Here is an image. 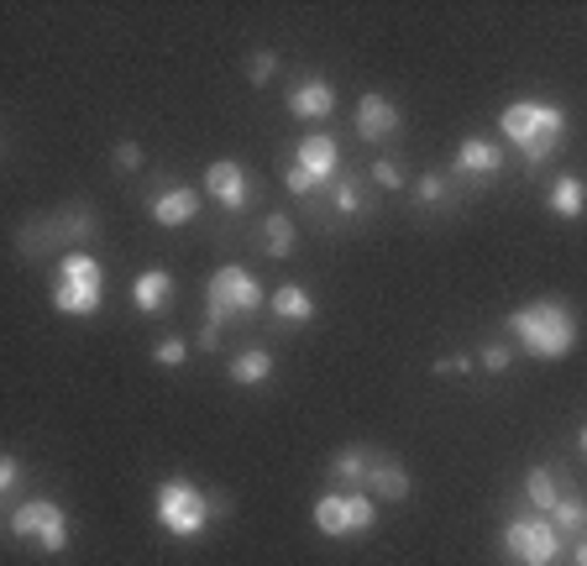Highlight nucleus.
Returning a JSON list of instances; mask_svg holds the SVG:
<instances>
[{"mask_svg":"<svg viewBox=\"0 0 587 566\" xmlns=\"http://www.w3.org/2000/svg\"><path fill=\"white\" fill-rule=\"evenodd\" d=\"M499 126H503V137L520 148L525 168H540L561 148V137H566V111H561L557 100H509Z\"/></svg>","mask_w":587,"mask_h":566,"instance_id":"f257e3e1","label":"nucleus"},{"mask_svg":"<svg viewBox=\"0 0 587 566\" xmlns=\"http://www.w3.org/2000/svg\"><path fill=\"white\" fill-rule=\"evenodd\" d=\"M509 330L520 336L529 357L540 362H561L572 347H577V315L561 304V299H535V304H520L509 315Z\"/></svg>","mask_w":587,"mask_h":566,"instance_id":"f03ea898","label":"nucleus"},{"mask_svg":"<svg viewBox=\"0 0 587 566\" xmlns=\"http://www.w3.org/2000/svg\"><path fill=\"white\" fill-rule=\"evenodd\" d=\"M152 514H158V525H163L174 540H195V536H205L210 530L215 504H210L195 482L168 477V482H158V493H152Z\"/></svg>","mask_w":587,"mask_h":566,"instance_id":"7ed1b4c3","label":"nucleus"},{"mask_svg":"<svg viewBox=\"0 0 587 566\" xmlns=\"http://www.w3.org/2000/svg\"><path fill=\"white\" fill-rule=\"evenodd\" d=\"M100 299H105V268L89 252H68L53 273V310L79 320V315H100Z\"/></svg>","mask_w":587,"mask_h":566,"instance_id":"20e7f679","label":"nucleus"},{"mask_svg":"<svg viewBox=\"0 0 587 566\" xmlns=\"http://www.w3.org/2000/svg\"><path fill=\"white\" fill-rule=\"evenodd\" d=\"M503 556L514 566H557L561 556V530L551 514H520L503 525Z\"/></svg>","mask_w":587,"mask_h":566,"instance_id":"39448f33","label":"nucleus"},{"mask_svg":"<svg viewBox=\"0 0 587 566\" xmlns=\"http://www.w3.org/2000/svg\"><path fill=\"white\" fill-rule=\"evenodd\" d=\"M378 525V508L367 493H325L315 499V530L325 540H357Z\"/></svg>","mask_w":587,"mask_h":566,"instance_id":"423d86ee","label":"nucleus"},{"mask_svg":"<svg viewBox=\"0 0 587 566\" xmlns=\"http://www.w3.org/2000/svg\"><path fill=\"white\" fill-rule=\"evenodd\" d=\"M205 299H210V320H247V315H258V304H263V284L247 268L226 263V268H215Z\"/></svg>","mask_w":587,"mask_h":566,"instance_id":"0eeeda50","label":"nucleus"},{"mask_svg":"<svg viewBox=\"0 0 587 566\" xmlns=\"http://www.w3.org/2000/svg\"><path fill=\"white\" fill-rule=\"evenodd\" d=\"M336 163H341L336 137H325V131H315V137H299V148H294V163H289V174H284V184H289L294 194H315V189L336 174Z\"/></svg>","mask_w":587,"mask_h":566,"instance_id":"6e6552de","label":"nucleus"},{"mask_svg":"<svg viewBox=\"0 0 587 566\" xmlns=\"http://www.w3.org/2000/svg\"><path fill=\"white\" fill-rule=\"evenodd\" d=\"M11 536L16 540H32L37 551H48V556H59L63 545H68V514L59 504H48V499H32L11 514Z\"/></svg>","mask_w":587,"mask_h":566,"instance_id":"1a4fd4ad","label":"nucleus"},{"mask_svg":"<svg viewBox=\"0 0 587 566\" xmlns=\"http://www.w3.org/2000/svg\"><path fill=\"white\" fill-rule=\"evenodd\" d=\"M205 189H210V200L221 210H247V200H252V179H247V168L241 163H232V158H215L205 168Z\"/></svg>","mask_w":587,"mask_h":566,"instance_id":"9d476101","label":"nucleus"},{"mask_svg":"<svg viewBox=\"0 0 587 566\" xmlns=\"http://www.w3.org/2000/svg\"><path fill=\"white\" fill-rule=\"evenodd\" d=\"M399 131V105L383 100V95H362L357 100V137L362 142H388Z\"/></svg>","mask_w":587,"mask_h":566,"instance_id":"9b49d317","label":"nucleus"},{"mask_svg":"<svg viewBox=\"0 0 587 566\" xmlns=\"http://www.w3.org/2000/svg\"><path fill=\"white\" fill-rule=\"evenodd\" d=\"M195 215H200V189H189V184L158 189V200H152V221L158 226H189Z\"/></svg>","mask_w":587,"mask_h":566,"instance_id":"f8f14e48","label":"nucleus"},{"mask_svg":"<svg viewBox=\"0 0 587 566\" xmlns=\"http://www.w3.org/2000/svg\"><path fill=\"white\" fill-rule=\"evenodd\" d=\"M499 168H503V148L488 142V137H467V142L457 148V174H462V179H494Z\"/></svg>","mask_w":587,"mask_h":566,"instance_id":"ddd939ff","label":"nucleus"},{"mask_svg":"<svg viewBox=\"0 0 587 566\" xmlns=\"http://www.w3.org/2000/svg\"><path fill=\"white\" fill-rule=\"evenodd\" d=\"M289 111L299 121H325L336 111V90H330V79H299L289 90Z\"/></svg>","mask_w":587,"mask_h":566,"instance_id":"4468645a","label":"nucleus"},{"mask_svg":"<svg viewBox=\"0 0 587 566\" xmlns=\"http://www.w3.org/2000/svg\"><path fill=\"white\" fill-rule=\"evenodd\" d=\"M168 299H174V273H168V268L137 273V284H132V304H137L142 315H158Z\"/></svg>","mask_w":587,"mask_h":566,"instance_id":"2eb2a0df","label":"nucleus"},{"mask_svg":"<svg viewBox=\"0 0 587 566\" xmlns=\"http://www.w3.org/2000/svg\"><path fill=\"white\" fill-rule=\"evenodd\" d=\"M546 205H551V215H561V221H577L587 210V184L577 179V174H561V179H551Z\"/></svg>","mask_w":587,"mask_h":566,"instance_id":"dca6fc26","label":"nucleus"},{"mask_svg":"<svg viewBox=\"0 0 587 566\" xmlns=\"http://www.w3.org/2000/svg\"><path fill=\"white\" fill-rule=\"evenodd\" d=\"M525 499H529L535 514H557V504H561L557 473H551V467H529V473H525Z\"/></svg>","mask_w":587,"mask_h":566,"instance_id":"f3484780","label":"nucleus"},{"mask_svg":"<svg viewBox=\"0 0 587 566\" xmlns=\"http://www.w3.org/2000/svg\"><path fill=\"white\" fill-rule=\"evenodd\" d=\"M273 315L289 320V326H304V320H315V299H310V289H299V284H284L273 294Z\"/></svg>","mask_w":587,"mask_h":566,"instance_id":"a211bd4d","label":"nucleus"},{"mask_svg":"<svg viewBox=\"0 0 587 566\" xmlns=\"http://www.w3.org/2000/svg\"><path fill=\"white\" fill-rule=\"evenodd\" d=\"M294 241H299V231H294V221L284 215V210H273V215L263 221V252H267V257H278V263H284V257H294Z\"/></svg>","mask_w":587,"mask_h":566,"instance_id":"6ab92c4d","label":"nucleus"},{"mask_svg":"<svg viewBox=\"0 0 587 566\" xmlns=\"http://www.w3.org/2000/svg\"><path fill=\"white\" fill-rule=\"evenodd\" d=\"M373 451H362V446H352V451H341L336 462H330V477L336 482H347V488H367V473H373Z\"/></svg>","mask_w":587,"mask_h":566,"instance_id":"aec40b11","label":"nucleus"},{"mask_svg":"<svg viewBox=\"0 0 587 566\" xmlns=\"http://www.w3.org/2000/svg\"><path fill=\"white\" fill-rule=\"evenodd\" d=\"M267 373H273V357H267L263 347H247V352L232 357V383H241V388L267 383Z\"/></svg>","mask_w":587,"mask_h":566,"instance_id":"412c9836","label":"nucleus"},{"mask_svg":"<svg viewBox=\"0 0 587 566\" xmlns=\"http://www.w3.org/2000/svg\"><path fill=\"white\" fill-rule=\"evenodd\" d=\"M367 488H373V493H383V499H410V473H404L399 462H373Z\"/></svg>","mask_w":587,"mask_h":566,"instance_id":"4be33fe9","label":"nucleus"},{"mask_svg":"<svg viewBox=\"0 0 587 566\" xmlns=\"http://www.w3.org/2000/svg\"><path fill=\"white\" fill-rule=\"evenodd\" d=\"M551 525H557L561 536H577V540H583L587 536V504H583V499H561L557 514H551Z\"/></svg>","mask_w":587,"mask_h":566,"instance_id":"5701e85b","label":"nucleus"},{"mask_svg":"<svg viewBox=\"0 0 587 566\" xmlns=\"http://www.w3.org/2000/svg\"><path fill=\"white\" fill-rule=\"evenodd\" d=\"M59 237H68V241H79V237H95V215L89 210H68L59 226H53Z\"/></svg>","mask_w":587,"mask_h":566,"instance_id":"b1692460","label":"nucleus"},{"mask_svg":"<svg viewBox=\"0 0 587 566\" xmlns=\"http://www.w3.org/2000/svg\"><path fill=\"white\" fill-rule=\"evenodd\" d=\"M362 184L357 179H341V189H336V215H362Z\"/></svg>","mask_w":587,"mask_h":566,"instance_id":"393cba45","label":"nucleus"},{"mask_svg":"<svg viewBox=\"0 0 587 566\" xmlns=\"http://www.w3.org/2000/svg\"><path fill=\"white\" fill-rule=\"evenodd\" d=\"M184 357H189V347H184L178 336H168V341H158V347H152V362H158V367H178Z\"/></svg>","mask_w":587,"mask_h":566,"instance_id":"a878e982","label":"nucleus"},{"mask_svg":"<svg viewBox=\"0 0 587 566\" xmlns=\"http://www.w3.org/2000/svg\"><path fill=\"white\" fill-rule=\"evenodd\" d=\"M477 362H483V367H488V373H509V347H503V341H488V347H483V352H477Z\"/></svg>","mask_w":587,"mask_h":566,"instance_id":"bb28decb","label":"nucleus"},{"mask_svg":"<svg viewBox=\"0 0 587 566\" xmlns=\"http://www.w3.org/2000/svg\"><path fill=\"white\" fill-rule=\"evenodd\" d=\"M273 68H278L273 53H252V59H247V79H252V85H267V79H273Z\"/></svg>","mask_w":587,"mask_h":566,"instance_id":"cd10ccee","label":"nucleus"},{"mask_svg":"<svg viewBox=\"0 0 587 566\" xmlns=\"http://www.w3.org/2000/svg\"><path fill=\"white\" fill-rule=\"evenodd\" d=\"M116 168L121 174H137L142 168V148L137 142H116Z\"/></svg>","mask_w":587,"mask_h":566,"instance_id":"c85d7f7f","label":"nucleus"},{"mask_svg":"<svg viewBox=\"0 0 587 566\" xmlns=\"http://www.w3.org/2000/svg\"><path fill=\"white\" fill-rule=\"evenodd\" d=\"M373 184H383V189H399V184H404V168L383 158V163H373Z\"/></svg>","mask_w":587,"mask_h":566,"instance_id":"c756f323","label":"nucleus"},{"mask_svg":"<svg viewBox=\"0 0 587 566\" xmlns=\"http://www.w3.org/2000/svg\"><path fill=\"white\" fill-rule=\"evenodd\" d=\"M446 200V179L430 174V179H420V205H440Z\"/></svg>","mask_w":587,"mask_h":566,"instance_id":"7c9ffc66","label":"nucleus"},{"mask_svg":"<svg viewBox=\"0 0 587 566\" xmlns=\"http://www.w3.org/2000/svg\"><path fill=\"white\" fill-rule=\"evenodd\" d=\"M22 482V462L16 456H0V493H11Z\"/></svg>","mask_w":587,"mask_h":566,"instance_id":"2f4dec72","label":"nucleus"},{"mask_svg":"<svg viewBox=\"0 0 587 566\" xmlns=\"http://www.w3.org/2000/svg\"><path fill=\"white\" fill-rule=\"evenodd\" d=\"M195 347H200V352H215V347H221V320H205V330L195 336Z\"/></svg>","mask_w":587,"mask_h":566,"instance_id":"473e14b6","label":"nucleus"},{"mask_svg":"<svg viewBox=\"0 0 587 566\" xmlns=\"http://www.w3.org/2000/svg\"><path fill=\"white\" fill-rule=\"evenodd\" d=\"M436 373H472V357H440Z\"/></svg>","mask_w":587,"mask_h":566,"instance_id":"72a5a7b5","label":"nucleus"},{"mask_svg":"<svg viewBox=\"0 0 587 566\" xmlns=\"http://www.w3.org/2000/svg\"><path fill=\"white\" fill-rule=\"evenodd\" d=\"M572 566H587V536L577 540V551H572Z\"/></svg>","mask_w":587,"mask_h":566,"instance_id":"f704fd0d","label":"nucleus"},{"mask_svg":"<svg viewBox=\"0 0 587 566\" xmlns=\"http://www.w3.org/2000/svg\"><path fill=\"white\" fill-rule=\"evenodd\" d=\"M583 451H587V425H583Z\"/></svg>","mask_w":587,"mask_h":566,"instance_id":"c9c22d12","label":"nucleus"}]
</instances>
